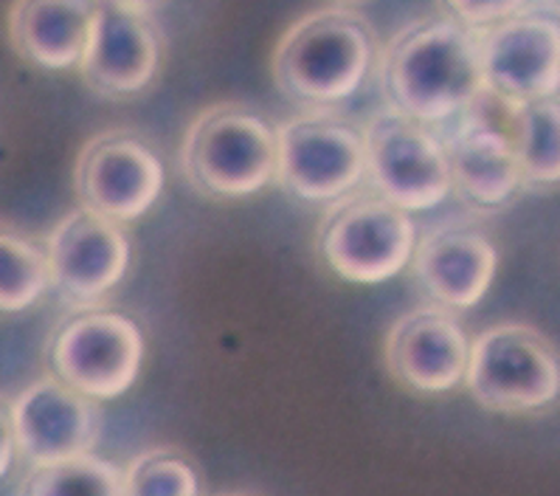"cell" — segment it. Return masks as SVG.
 I'll use <instances>...</instances> for the list:
<instances>
[{
    "label": "cell",
    "mask_w": 560,
    "mask_h": 496,
    "mask_svg": "<svg viewBox=\"0 0 560 496\" xmlns=\"http://www.w3.org/2000/svg\"><path fill=\"white\" fill-rule=\"evenodd\" d=\"M377 82L389 111L440 130L485 91L479 32L445 7L417 18L381 48Z\"/></svg>",
    "instance_id": "obj_1"
},
{
    "label": "cell",
    "mask_w": 560,
    "mask_h": 496,
    "mask_svg": "<svg viewBox=\"0 0 560 496\" xmlns=\"http://www.w3.org/2000/svg\"><path fill=\"white\" fill-rule=\"evenodd\" d=\"M377 57L370 18L355 7H322L302 14L279 37L270 77L282 96L330 111L361 91Z\"/></svg>",
    "instance_id": "obj_2"
},
{
    "label": "cell",
    "mask_w": 560,
    "mask_h": 496,
    "mask_svg": "<svg viewBox=\"0 0 560 496\" xmlns=\"http://www.w3.org/2000/svg\"><path fill=\"white\" fill-rule=\"evenodd\" d=\"M178 170L203 198L257 195L277 178V127L243 102L209 105L184 132Z\"/></svg>",
    "instance_id": "obj_3"
},
{
    "label": "cell",
    "mask_w": 560,
    "mask_h": 496,
    "mask_svg": "<svg viewBox=\"0 0 560 496\" xmlns=\"http://www.w3.org/2000/svg\"><path fill=\"white\" fill-rule=\"evenodd\" d=\"M465 387L495 415L547 410L560 397V353L533 324H493L470 338Z\"/></svg>",
    "instance_id": "obj_4"
},
{
    "label": "cell",
    "mask_w": 560,
    "mask_h": 496,
    "mask_svg": "<svg viewBox=\"0 0 560 496\" xmlns=\"http://www.w3.org/2000/svg\"><path fill=\"white\" fill-rule=\"evenodd\" d=\"M415 245V220L375 189L343 195L327 206L316 229V249L327 268L358 285L386 282L400 274Z\"/></svg>",
    "instance_id": "obj_5"
},
{
    "label": "cell",
    "mask_w": 560,
    "mask_h": 496,
    "mask_svg": "<svg viewBox=\"0 0 560 496\" xmlns=\"http://www.w3.org/2000/svg\"><path fill=\"white\" fill-rule=\"evenodd\" d=\"M144 336L130 316L80 308L62 319L46 342V365L57 381L91 401H110L136 384Z\"/></svg>",
    "instance_id": "obj_6"
},
{
    "label": "cell",
    "mask_w": 560,
    "mask_h": 496,
    "mask_svg": "<svg viewBox=\"0 0 560 496\" xmlns=\"http://www.w3.org/2000/svg\"><path fill=\"white\" fill-rule=\"evenodd\" d=\"M366 178L363 130L341 113L307 111L277 127V184L304 204H336Z\"/></svg>",
    "instance_id": "obj_7"
},
{
    "label": "cell",
    "mask_w": 560,
    "mask_h": 496,
    "mask_svg": "<svg viewBox=\"0 0 560 496\" xmlns=\"http://www.w3.org/2000/svg\"><path fill=\"white\" fill-rule=\"evenodd\" d=\"M513 111V102L499 100L485 88L468 111L448 122V130H436L448 159L451 189L465 204L499 209L521 189Z\"/></svg>",
    "instance_id": "obj_8"
},
{
    "label": "cell",
    "mask_w": 560,
    "mask_h": 496,
    "mask_svg": "<svg viewBox=\"0 0 560 496\" xmlns=\"http://www.w3.org/2000/svg\"><path fill=\"white\" fill-rule=\"evenodd\" d=\"M366 178L402 212L434 209L451 195V170L436 130L397 111L375 113L363 125Z\"/></svg>",
    "instance_id": "obj_9"
},
{
    "label": "cell",
    "mask_w": 560,
    "mask_h": 496,
    "mask_svg": "<svg viewBox=\"0 0 560 496\" xmlns=\"http://www.w3.org/2000/svg\"><path fill=\"white\" fill-rule=\"evenodd\" d=\"M164 32L147 3H93L80 73L102 100H130L164 66Z\"/></svg>",
    "instance_id": "obj_10"
},
{
    "label": "cell",
    "mask_w": 560,
    "mask_h": 496,
    "mask_svg": "<svg viewBox=\"0 0 560 496\" xmlns=\"http://www.w3.org/2000/svg\"><path fill=\"white\" fill-rule=\"evenodd\" d=\"M73 189L82 209L125 226L159 200L164 164L139 132L102 130L77 155Z\"/></svg>",
    "instance_id": "obj_11"
},
{
    "label": "cell",
    "mask_w": 560,
    "mask_h": 496,
    "mask_svg": "<svg viewBox=\"0 0 560 496\" xmlns=\"http://www.w3.org/2000/svg\"><path fill=\"white\" fill-rule=\"evenodd\" d=\"M485 88L513 105L560 96V21L527 9L479 32Z\"/></svg>",
    "instance_id": "obj_12"
},
{
    "label": "cell",
    "mask_w": 560,
    "mask_h": 496,
    "mask_svg": "<svg viewBox=\"0 0 560 496\" xmlns=\"http://www.w3.org/2000/svg\"><path fill=\"white\" fill-rule=\"evenodd\" d=\"M12 424L18 454L32 469H46L93 454L105 415L96 401L54 376H43L12 401Z\"/></svg>",
    "instance_id": "obj_13"
},
{
    "label": "cell",
    "mask_w": 560,
    "mask_h": 496,
    "mask_svg": "<svg viewBox=\"0 0 560 496\" xmlns=\"http://www.w3.org/2000/svg\"><path fill=\"white\" fill-rule=\"evenodd\" d=\"M51 288L71 308H91L125 279L130 240L119 223L73 209L54 226L46 243Z\"/></svg>",
    "instance_id": "obj_14"
},
{
    "label": "cell",
    "mask_w": 560,
    "mask_h": 496,
    "mask_svg": "<svg viewBox=\"0 0 560 496\" xmlns=\"http://www.w3.org/2000/svg\"><path fill=\"white\" fill-rule=\"evenodd\" d=\"M468 358V333L456 313L440 304L402 313L383 342L389 376L417 395H442L465 384Z\"/></svg>",
    "instance_id": "obj_15"
},
{
    "label": "cell",
    "mask_w": 560,
    "mask_h": 496,
    "mask_svg": "<svg viewBox=\"0 0 560 496\" xmlns=\"http://www.w3.org/2000/svg\"><path fill=\"white\" fill-rule=\"evenodd\" d=\"M499 272V249L468 223H436L411 254V277L440 308L468 311L485 299Z\"/></svg>",
    "instance_id": "obj_16"
},
{
    "label": "cell",
    "mask_w": 560,
    "mask_h": 496,
    "mask_svg": "<svg viewBox=\"0 0 560 496\" xmlns=\"http://www.w3.org/2000/svg\"><path fill=\"white\" fill-rule=\"evenodd\" d=\"M93 3H60V0H21L7 14L9 43L28 66L46 71L80 68Z\"/></svg>",
    "instance_id": "obj_17"
},
{
    "label": "cell",
    "mask_w": 560,
    "mask_h": 496,
    "mask_svg": "<svg viewBox=\"0 0 560 496\" xmlns=\"http://www.w3.org/2000/svg\"><path fill=\"white\" fill-rule=\"evenodd\" d=\"M513 150L521 189L552 193L560 186V96L515 105Z\"/></svg>",
    "instance_id": "obj_18"
},
{
    "label": "cell",
    "mask_w": 560,
    "mask_h": 496,
    "mask_svg": "<svg viewBox=\"0 0 560 496\" xmlns=\"http://www.w3.org/2000/svg\"><path fill=\"white\" fill-rule=\"evenodd\" d=\"M51 288L46 245L21 226L0 220V313H23Z\"/></svg>",
    "instance_id": "obj_19"
},
{
    "label": "cell",
    "mask_w": 560,
    "mask_h": 496,
    "mask_svg": "<svg viewBox=\"0 0 560 496\" xmlns=\"http://www.w3.org/2000/svg\"><path fill=\"white\" fill-rule=\"evenodd\" d=\"M18 496H125V471L96 454L32 469Z\"/></svg>",
    "instance_id": "obj_20"
},
{
    "label": "cell",
    "mask_w": 560,
    "mask_h": 496,
    "mask_svg": "<svg viewBox=\"0 0 560 496\" xmlns=\"http://www.w3.org/2000/svg\"><path fill=\"white\" fill-rule=\"evenodd\" d=\"M125 496H200L198 469L178 449L155 446L127 465Z\"/></svg>",
    "instance_id": "obj_21"
},
{
    "label": "cell",
    "mask_w": 560,
    "mask_h": 496,
    "mask_svg": "<svg viewBox=\"0 0 560 496\" xmlns=\"http://www.w3.org/2000/svg\"><path fill=\"white\" fill-rule=\"evenodd\" d=\"M445 9H448V14H454L456 21L474 28V32H485V28L504 23L513 14L524 12L527 3H521V0H504V3H448Z\"/></svg>",
    "instance_id": "obj_22"
},
{
    "label": "cell",
    "mask_w": 560,
    "mask_h": 496,
    "mask_svg": "<svg viewBox=\"0 0 560 496\" xmlns=\"http://www.w3.org/2000/svg\"><path fill=\"white\" fill-rule=\"evenodd\" d=\"M14 457H18V443H14L12 401L0 395V480L9 474Z\"/></svg>",
    "instance_id": "obj_23"
},
{
    "label": "cell",
    "mask_w": 560,
    "mask_h": 496,
    "mask_svg": "<svg viewBox=\"0 0 560 496\" xmlns=\"http://www.w3.org/2000/svg\"><path fill=\"white\" fill-rule=\"evenodd\" d=\"M220 496H250V494H220Z\"/></svg>",
    "instance_id": "obj_24"
}]
</instances>
